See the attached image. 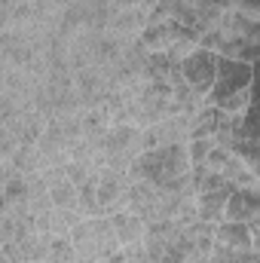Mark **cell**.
<instances>
[{
  "label": "cell",
  "instance_id": "cell-1",
  "mask_svg": "<svg viewBox=\"0 0 260 263\" xmlns=\"http://www.w3.org/2000/svg\"><path fill=\"white\" fill-rule=\"evenodd\" d=\"M251 86H254V65L236 59H217V80L208 95L227 117H248L251 110Z\"/></svg>",
  "mask_w": 260,
  "mask_h": 263
},
{
  "label": "cell",
  "instance_id": "cell-6",
  "mask_svg": "<svg viewBox=\"0 0 260 263\" xmlns=\"http://www.w3.org/2000/svg\"><path fill=\"white\" fill-rule=\"evenodd\" d=\"M110 223H114L117 239H120V245H123V248L132 245V242H141V239H144V233H147V220H144L141 214H135L132 208H123V211L110 214Z\"/></svg>",
  "mask_w": 260,
  "mask_h": 263
},
{
  "label": "cell",
  "instance_id": "cell-13",
  "mask_svg": "<svg viewBox=\"0 0 260 263\" xmlns=\"http://www.w3.org/2000/svg\"><path fill=\"white\" fill-rule=\"evenodd\" d=\"M211 147H214V141H211V138H193V141H187L190 162H193V165H205V162H208Z\"/></svg>",
  "mask_w": 260,
  "mask_h": 263
},
{
  "label": "cell",
  "instance_id": "cell-4",
  "mask_svg": "<svg viewBox=\"0 0 260 263\" xmlns=\"http://www.w3.org/2000/svg\"><path fill=\"white\" fill-rule=\"evenodd\" d=\"M217 59H220L217 52L196 46L193 52L181 62V73H184V80L193 86V92L196 95H202V98H208L211 89H214V80H217Z\"/></svg>",
  "mask_w": 260,
  "mask_h": 263
},
{
  "label": "cell",
  "instance_id": "cell-11",
  "mask_svg": "<svg viewBox=\"0 0 260 263\" xmlns=\"http://www.w3.org/2000/svg\"><path fill=\"white\" fill-rule=\"evenodd\" d=\"M211 263H260L257 251H245V248H230L214 242L211 248Z\"/></svg>",
  "mask_w": 260,
  "mask_h": 263
},
{
  "label": "cell",
  "instance_id": "cell-7",
  "mask_svg": "<svg viewBox=\"0 0 260 263\" xmlns=\"http://www.w3.org/2000/svg\"><path fill=\"white\" fill-rule=\"evenodd\" d=\"M220 120H224V110L205 98V104L190 117V141L193 138H211L214 141V135L220 129Z\"/></svg>",
  "mask_w": 260,
  "mask_h": 263
},
{
  "label": "cell",
  "instance_id": "cell-12",
  "mask_svg": "<svg viewBox=\"0 0 260 263\" xmlns=\"http://www.w3.org/2000/svg\"><path fill=\"white\" fill-rule=\"evenodd\" d=\"M46 263H80V254L70 242V236H52Z\"/></svg>",
  "mask_w": 260,
  "mask_h": 263
},
{
  "label": "cell",
  "instance_id": "cell-9",
  "mask_svg": "<svg viewBox=\"0 0 260 263\" xmlns=\"http://www.w3.org/2000/svg\"><path fill=\"white\" fill-rule=\"evenodd\" d=\"M214 227L217 223H211V220H193V223L184 227V248H187V254L190 251L211 254V248H214Z\"/></svg>",
  "mask_w": 260,
  "mask_h": 263
},
{
  "label": "cell",
  "instance_id": "cell-3",
  "mask_svg": "<svg viewBox=\"0 0 260 263\" xmlns=\"http://www.w3.org/2000/svg\"><path fill=\"white\" fill-rule=\"evenodd\" d=\"M95 187H98V199H101V211L110 217L123 208H129V187L132 178L129 172H120V168H95Z\"/></svg>",
  "mask_w": 260,
  "mask_h": 263
},
{
  "label": "cell",
  "instance_id": "cell-15",
  "mask_svg": "<svg viewBox=\"0 0 260 263\" xmlns=\"http://www.w3.org/2000/svg\"><path fill=\"white\" fill-rule=\"evenodd\" d=\"M101 263H132V260L126 257V251H117V254H110L107 260H101Z\"/></svg>",
  "mask_w": 260,
  "mask_h": 263
},
{
  "label": "cell",
  "instance_id": "cell-2",
  "mask_svg": "<svg viewBox=\"0 0 260 263\" xmlns=\"http://www.w3.org/2000/svg\"><path fill=\"white\" fill-rule=\"evenodd\" d=\"M187 172H193L187 144H165V147H156V150H144L132 162L129 178L132 181H147V184L165 187L172 178H181Z\"/></svg>",
  "mask_w": 260,
  "mask_h": 263
},
{
  "label": "cell",
  "instance_id": "cell-8",
  "mask_svg": "<svg viewBox=\"0 0 260 263\" xmlns=\"http://www.w3.org/2000/svg\"><path fill=\"white\" fill-rule=\"evenodd\" d=\"M214 242L230 245V248H245V251H254L251 227H248V223H239V220H220V223L214 227Z\"/></svg>",
  "mask_w": 260,
  "mask_h": 263
},
{
  "label": "cell",
  "instance_id": "cell-10",
  "mask_svg": "<svg viewBox=\"0 0 260 263\" xmlns=\"http://www.w3.org/2000/svg\"><path fill=\"white\" fill-rule=\"evenodd\" d=\"M49 196H52L55 208H80V187L70 178H62V181L49 184Z\"/></svg>",
  "mask_w": 260,
  "mask_h": 263
},
{
  "label": "cell",
  "instance_id": "cell-14",
  "mask_svg": "<svg viewBox=\"0 0 260 263\" xmlns=\"http://www.w3.org/2000/svg\"><path fill=\"white\" fill-rule=\"evenodd\" d=\"M184 263H211V254H202V251H190Z\"/></svg>",
  "mask_w": 260,
  "mask_h": 263
},
{
  "label": "cell",
  "instance_id": "cell-5",
  "mask_svg": "<svg viewBox=\"0 0 260 263\" xmlns=\"http://www.w3.org/2000/svg\"><path fill=\"white\" fill-rule=\"evenodd\" d=\"M233 184L220 187V190H208V193H199L196 196V208H199V220H211V223H220L224 220V211H227V202L233 196Z\"/></svg>",
  "mask_w": 260,
  "mask_h": 263
}]
</instances>
